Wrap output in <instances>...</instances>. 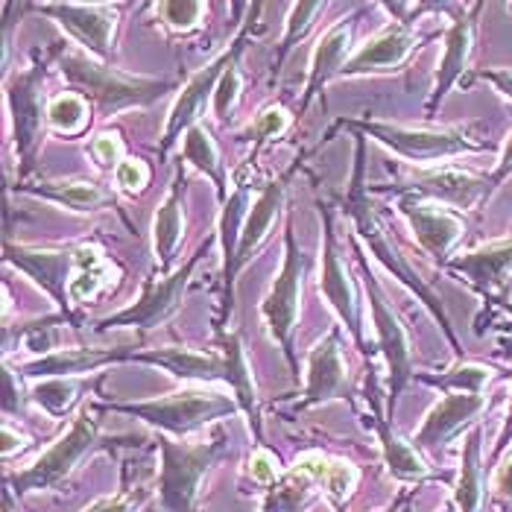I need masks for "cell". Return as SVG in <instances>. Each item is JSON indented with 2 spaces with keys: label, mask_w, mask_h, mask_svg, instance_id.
<instances>
[{
  "label": "cell",
  "mask_w": 512,
  "mask_h": 512,
  "mask_svg": "<svg viewBox=\"0 0 512 512\" xmlns=\"http://www.w3.org/2000/svg\"><path fill=\"white\" fill-rule=\"evenodd\" d=\"M59 68L62 77L71 82V88H77L79 97H85L100 118H112L126 109L153 106L167 91L176 88L173 79L132 77L106 62H97L88 53H65Z\"/></svg>",
  "instance_id": "6da1fadb"
},
{
  "label": "cell",
  "mask_w": 512,
  "mask_h": 512,
  "mask_svg": "<svg viewBox=\"0 0 512 512\" xmlns=\"http://www.w3.org/2000/svg\"><path fill=\"white\" fill-rule=\"evenodd\" d=\"M363 156H366V138L360 135V138H357V150H355V179H352V194H349V199H346V211H349V217L355 220V237L357 240H363V243L372 249V255L387 267V273H393V276L398 278L410 293H416V299H419V302H425V308H428L431 316L439 322L442 334L448 337V343H451L454 355L463 357V346H460V340H457V334H454L451 319H448V314H445L442 299L436 296L428 284H422L419 276L410 270V264L404 261V255H401L393 243H390V237L384 235V226H381L378 214H375V211H372V205L366 202V191H363Z\"/></svg>",
  "instance_id": "7a4b0ae2"
},
{
  "label": "cell",
  "mask_w": 512,
  "mask_h": 512,
  "mask_svg": "<svg viewBox=\"0 0 512 512\" xmlns=\"http://www.w3.org/2000/svg\"><path fill=\"white\" fill-rule=\"evenodd\" d=\"M100 407L132 416L173 439H185L211 422L240 413L235 395L205 390V387H188V390H179L164 398H150V401H100Z\"/></svg>",
  "instance_id": "3957f363"
},
{
  "label": "cell",
  "mask_w": 512,
  "mask_h": 512,
  "mask_svg": "<svg viewBox=\"0 0 512 512\" xmlns=\"http://www.w3.org/2000/svg\"><path fill=\"white\" fill-rule=\"evenodd\" d=\"M161 469H158V501L164 512H199V486L205 474L229 457V436L223 431L202 439L182 442L158 436Z\"/></svg>",
  "instance_id": "277c9868"
},
{
  "label": "cell",
  "mask_w": 512,
  "mask_h": 512,
  "mask_svg": "<svg viewBox=\"0 0 512 512\" xmlns=\"http://www.w3.org/2000/svg\"><path fill=\"white\" fill-rule=\"evenodd\" d=\"M337 126H346L352 132H360L363 138H372L393 150L395 156L416 164H434L454 156H469L489 150V141H480L472 135V129L463 126H448V129H416V126H398L384 120H337Z\"/></svg>",
  "instance_id": "5b68a950"
},
{
  "label": "cell",
  "mask_w": 512,
  "mask_h": 512,
  "mask_svg": "<svg viewBox=\"0 0 512 512\" xmlns=\"http://www.w3.org/2000/svg\"><path fill=\"white\" fill-rule=\"evenodd\" d=\"M97 445H100V419L85 407V410H79L71 428L59 436L44 454H39L27 469L6 474L9 492L30 495V492L59 489L77 469L79 460L88 457Z\"/></svg>",
  "instance_id": "8992f818"
},
{
  "label": "cell",
  "mask_w": 512,
  "mask_h": 512,
  "mask_svg": "<svg viewBox=\"0 0 512 512\" xmlns=\"http://www.w3.org/2000/svg\"><path fill=\"white\" fill-rule=\"evenodd\" d=\"M305 267H308V255L296 243L293 217H287V226H284V264H281V273L270 284V290H267V296L261 302V316H264V325H267L270 337L284 352L293 372L299 369L296 366V352H293V340H296V328H299V299H302Z\"/></svg>",
  "instance_id": "52a82bcc"
},
{
  "label": "cell",
  "mask_w": 512,
  "mask_h": 512,
  "mask_svg": "<svg viewBox=\"0 0 512 512\" xmlns=\"http://www.w3.org/2000/svg\"><path fill=\"white\" fill-rule=\"evenodd\" d=\"M47 74V65H30L27 71H15L6 77V106H9V123H12V144H15V161L21 182L36 170L41 135L47 106L41 103V82Z\"/></svg>",
  "instance_id": "ba28073f"
},
{
  "label": "cell",
  "mask_w": 512,
  "mask_h": 512,
  "mask_svg": "<svg viewBox=\"0 0 512 512\" xmlns=\"http://www.w3.org/2000/svg\"><path fill=\"white\" fill-rule=\"evenodd\" d=\"M246 41H249V24H243V30H240L235 36V41L229 44V50H223L214 62H208L199 74H194V77L188 79V85L179 91V97H176V103H173V109H170V115H167L158 156L167 158V153L176 147V141L185 138V135L197 126L199 118H202V112H205V103L214 100L220 79H223V74L240 59V53L246 50Z\"/></svg>",
  "instance_id": "9c48e42d"
},
{
  "label": "cell",
  "mask_w": 512,
  "mask_h": 512,
  "mask_svg": "<svg viewBox=\"0 0 512 512\" xmlns=\"http://www.w3.org/2000/svg\"><path fill=\"white\" fill-rule=\"evenodd\" d=\"M205 249H208V243L199 246L197 252L191 255V261H185L179 270H173L170 276H164L161 281H156V278H144L141 296H138L129 308H123L118 314L100 319V322H97V331L135 328V331L144 334V331H150V328H158L161 322H167L170 316L179 311L182 296H185V290H188V284H191V276H194L197 264L202 261Z\"/></svg>",
  "instance_id": "30bf717a"
},
{
  "label": "cell",
  "mask_w": 512,
  "mask_h": 512,
  "mask_svg": "<svg viewBox=\"0 0 512 512\" xmlns=\"http://www.w3.org/2000/svg\"><path fill=\"white\" fill-rule=\"evenodd\" d=\"M355 252L357 261H360V270H363V287H366V296H369L372 325H375V334H378V349H381V355L387 360V375H390L387 393H390V407H395L398 395L404 393V387L416 378V372H413V349H410V340H407L404 325L398 322V316L393 314V308L387 305V296H384L381 284H378L375 276L369 273L366 255H363L357 237Z\"/></svg>",
  "instance_id": "8fae6325"
},
{
  "label": "cell",
  "mask_w": 512,
  "mask_h": 512,
  "mask_svg": "<svg viewBox=\"0 0 512 512\" xmlns=\"http://www.w3.org/2000/svg\"><path fill=\"white\" fill-rule=\"evenodd\" d=\"M3 261L21 270L33 284L50 296V302L59 308L68 325H77V316L71 311V281L77 273V252L74 249H39L27 243L3 240Z\"/></svg>",
  "instance_id": "7c38bea8"
},
{
  "label": "cell",
  "mask_w": 512,
  "mask_h": 512,
  "mask_svg": "<svg viewBox=\"0 0 512 512\" xmlns=\"http://www.w3.org/2000/svg\"><path fill=\"white\" fill-rule=\"evenodd\" d=\"M322 214V267H319V293L325 296V302L331 305V311L343 322V328L352 334L360 352H366V340H363V305L357 296L355 284L343 267L340 258V246H337V232H334V214L331 205H319Z\"/></svg>",
  "instance_id": "4fadbf2b"
},
{
  "label": "cell",
  "mask_w": 512,
  "mask_h": 512,
  "mask_svg": "<svg viewBox=\"0 0 512 512\" xmlns=\"http://www.w3.org/2000/svg\"><path fill=\"white\" fill-rule=\"evenodd\" d=\"M33 12L53 18L97 62H109L115 50L118 6L112 3H33Z\"/></svg>",
  "instance_id": "5bb4252c"
},
{
  "label": "cell",
  "mask_w": 512,
  "mask_h": 512,
  "mask_svg": "<svg viewBox=\"0 0 512 512\" xmlns=\"http://www.w3.org/2000/svg\"><path fill=\"white\" fill-rule=\"evenodd\" d=\"M398 211L407 220L410 232L416 237V243L422 246V252L445 270V264L451 261L454 246L466 235V223L457 211L431 202L422 197H398Z\"/></svg>",
  "instance_id": "9a60e30c"
},
{
  "label": "cell",
  "mask_w": 512,
  "mask_h": 512,
  "mask_svg": "<svg viewBox=\"0 0 512 512\" xmlns=\"http://www.w3.org/2000/svg\"><path fill=\"white\" fill-rule=\"evenodd\" d=\"M296 167L299 164H293L290 170H284L278 179H273L270 185H264V191L258 194V199L252 202V208H249V214H246V223H243V232H240V246H237V258H235V267H232V273L223 278V319H220V331H223V325H226V316H232L235 311V281L237 273L249 264V258L255 255V249L264 243V237L270 232V226L276 223L278 211H281V205H284V194H287V182H290V176L296 173Z\"/></svg>",
  "instance_id": "2e32d148"
},
{
  "label": "cell",
  "mask_w": 512,
  "mask_h": 512,
  "mask_svg": "<svg viewBox=\"0 0 512 512\" xmlns=\"http://www.w3.org/2000/svg\"><path fill=\"white\" fill-rule=\"evenodd\" d=\"M489 398L472 393H448L439 398L434 407L428 410L422 428L413 434V448L419 454H439L445 451L463 431H472L480 425V416L486 413Z\"/></svg>",
  "instance_id": "e0dca14e"
},
{
  "label": "cell",
  "mask_w": 512,
  "mask_h": 512,
  "mask_svg": "<svg viewBox=\"0 0 512 512\" xmlns=\"http://www.w3.org/2000/svg\"><path fill=\"white\" fill-rule=\"evenodd\" d=\"M398 197L410 194V197L431 199L439 205H451V208H460V211H472L477 205H483L486 199L492 197V185H489V176H477L469 170H460V167H439V170H425L419 173L413 182L393 188Z\"/></svg>",
  "instance_id": "ac0fdd59"
},
{
  "label": "cell",
  "mask_w": 512,
  "mask_h": 512,
  "mask_svg": "<svg viewBox=\"0 0 512 512\" xmlns=\"http://www.w3.org/2000/svg\"><path fill=\"white\" fill-rule=\"evenodd\" d=\"M480 12H483V3L457 6V15H454V21L448 24L445 36H442V59L436 65L434 91H431V100H428V115H436V109L442 106L448 91L469 71Z\"/></svg>",
  "instance_id": "d6986e66"
},
{
  "label": "cell",
  "mask_w": 512,
  "mask_h": 512,
  "mask_svg": "<svg viewBox=\"0 0 512 512\" xmlns=\"http://www.w3.org/2000/svg\"><path fill=\"white\" fill-rule=\"evenodd\" d=\"M126 363H147L167 369L173 378L188 381V384H229L232 378V363L229 355L217 346V352H197L185 346H164V349H126Z\"/></svg>",
  "instance_id": "ffe728a7"
},
{
  "label": "cell",
  "mask_w": 512,
  "mask_h": 512,
  "mask_svg": "<svg viewBox=\"0 0 512 512\" xmlns=\"http://www.w3.org/2000/svg\"><path fill=\"white\" fill-rule=\"evenodd\" d=\"M445 270L463 278L472 290L486 296L489 302L501 299L512 276V235L474 246L463 255H454L445 264Z\"/></svg>",
  "instance_id": "44dd1931"
},
{
  "label": "cell",
  "mask_w": 512,
  "mask_h": 512,
  "mask_svg": "<svg viewBox=\"0 0 512 512\" xmlns=\"http://www.w3.org/2000/svg\"><path fill=\"white\" fill-rule=\"evenodd\" d=\"M346 395H349V375H346V360L340 349V328H331L308 355L305 393L293 407L308 410V407H319Z\"/></svg>",
  "instance_id": "7402d4cb"
},
{
  "label": "cell",
  "mask_w": 512,
  "mask_h": 512,
  "mask_svg": "<svg viewBox=\"0 0 512 512\" xmlns=\"http://www.w3.org/2000/svg\"><path fill=\"white\" fill-rule=\"evenodd\" d=\"M416 44H419V39L407 21L390 24L352 53V59L346 62L340 77H366V74L395 71L398 65H404V59L413 53Z\"/></svg>",
  "instance_id": "603a6c76"
},
{
  "label": "cell",
  "mask_w": 512,
  "mask_h": 512,
  "mask_svg": "<svg viewBox=\"0 0 512 512\" xmlns=\"http://www.w3.org/2000/svg\"><path fill=\"white\" fill-rule=\"evenodd\" d=\"M352 36H355V15L340 18L322 39L316 41L314 53H311V68H308V82H305V97H302L299 112H305L311 106V100L331 79H337L343 74L346 62L352 59L349 56Z\"/></svg>",
  "instance_id": "cb8c5ba5"
},
{
  "label": "cell",
  "mask_w": 512,
  "mask_h": 512,
  "mask_svg": "<svg viewBox=\"0 0 512 512\" xmlns=\"http://www.w3.org/2000/svg\"><path fill=\"white\" fill-rule=\"evenodd\" d=\"M182 194H185V173L179 167L170 182V191L164 194L156 217H153V255H156V270L161 276H170L179 261V246H182V235H185Z\"/></svg>",
  "instance_id": "d4e9b609"
},
{
  "label": "cell",
  "mask_w": 512,
  "mask_h": 512,
  "mask_svg": "<svg viewBox=\"0 0 512 512\" xmlns=\"http://www.w3.org/2000/svg\"><path fill=\"white\" fill-rule=\"evenodd\" d=\"M126 363V349H56L24 363L18 372L27 378H82L88 372H100L103 366Z\"/></svg>",
  "instance_id": "484cf974"
},
{
  "label": "cell",
  "mask_w": 512,
  "mask_h": 512,
  "mask_svg": "<svg viewBox=\"0 0 512 512\" xmlns=\"http://www.w3.org/2000/svg\"><path fill=\"white\" fill-rule=\"evenodd\" d=\"M369 401H372V422H375V434H378V442H381V457H384L387 472L393 474L395 480H401V483H422V480H428L431 469L425 466V460L419 457L413 442L401 439L393 431V425L381 416L375 390L369 393Z\"/></svg>",
  "instance_id": "4316f807"
},
{
  "label": "cell",
  "mask_w": 512,
  "mask_h": 512,
  "mask_svg": "<svg viewBox=\"0 0 512 512\" xmlns=\"http://www.w3.org/2000/svg\"><path fill=\"white\" fill-rule=\"evenodd\" d=\"M486 489V466H483V425H474L463 439V457H460V474L454 483V507L460 512L483 510V492Z\"/></svg>",
  "instance_id": "83f0119b"
},
{
  "label": "cell",
  "mask_w": 512,
  "mask_h": 512,
  "mask_svg": "<svg viewBox=\"0 0 512 512\" xmlns=\"http://www.w3.org/2000/svg\"><path fill=\"white\" fill-rule=\"evenodd\" d=\"M220 349L229 355L232 363V378H229V390L235 395V401L240 404V413L249 422V431L255 436V442L261 445L264 431H261V407H258V390H255V378H252V366L246 360L243 343L237 334H226L220 331Z\"/></svg>",
  "instance_id": "f1b7e54d"
},
{
  "label": "cell",
  "mask_w": 512,
  "mask_h": 512,
  "mask_svg": "<svg viewBox=\"0 0 512 512\" xmlns=\"http://www.w3.org/2000/svg\"><path fill=\"white\" fill-rule=\"evenodd\" d=\"M18 191L30 194V197H41L47 202H56L68 211L77 214H91L100 208L115 205V197L109 188L88 182V179H71V182H39V185H18Z\"/></svg>",
  "instance_id": "f546056e"
},
{
  "label": "cell",
  "mask_w": 512,
  "mask_h": 512,
  "mask_svg": "<svg viewBox=\"0 0 512 512\" xmlns=\"http://www.w3.org/2000/svg\"><path fill=\"white\" fill-rule=\"evenodd\" d=\"M290 472L302 474V477H308L314 486H319L334 504H343L352 492H355L357 480H360V474L352 463H346V460H334V457H325V454H305V457H299L296 460V466L290 469Z\"/></svg>",
  "instance_id": "4dcf8cb0"
},
{
  "label": "cell",
  "mask_w": 512,
  "mask_h": 512,
  "mask_svg": "<svg viewBox=\"0 0 512 512\" xmlns=\"http://www.w3.org/2000/svg\"><path fill=\"white\" fill-rule=\"evenodd\" d=\"M179 161H185V164H191V167H197L202 176H208L211 179V185L217 188V197L229 199V191H226V167H223V158H220V150H217V144L211 141V132L197 123L188 135H185V144H182V156Z\"/></svg>",
  "instance_id": "1f68e13d"
},
{
  "label": "cell",
  "mask_w": 512,
  "mask_h": 512,
  "mask_svg": "<svg viewBox=\"0 0 512 512\" xmlns=\"http://www.w3.org/2000/svg\"><path fill=\"white\" fill-rule=\"evenodd\" d=\"M249 191L246 185L240 182L235 185V191L229 194V199L223 202V214H220V232H217V240H220V249H223V278L232 273L237 258V246H240V232H243V223H246V214H249Z\"/></svg>",
  "instance_id": "d6a6232c"
},
{
  "label": "cell",
  "mask_w": 512,
  "mask_h": 512,
  "mask_svg": "<svg viewBox=\"0 0 512 512\" xmlns=\"http://www.w3.org/2000/svg\"><path fill=\"white\" fill-rule=\"evenodd\" d=\"M495 378V369L486 366V363H469V360H460L454 363L451 369L439 372V375H416V381L436 387V390H445V393H472L483 395L489 381Z\"/></svg>",
  "instance_id": "836d02e7"
},
{
  "label": "cell",
  "mask_w": 512,
  "mask_h": 512,
  "mask_svg": "<svg viewBox=\"0 0 512 512\" xmlns=\"http://www.w3.org/2000/svg\"><path fill=\"white\" fill-rule=\"evenodd\" d=\"M77 273L71 281V302H91L112 276V264L94 249V246H77Z\"/></svg>",
  "instance_id": "e575fe53"
},
{
  "label": "cell",
  "mask_w": 512,
  "mask_h": 512,
  "mask_svg": "<svg viewBox=\"0 0 512 512\" xmlns=\"http://www.w3.org/2000/svg\"><path fill=\"white\" fill-rule=\"evenodd\" d=\"M82 387V378H44L30 390V398L50 419H62L77 404Z\"/></svg>",
  "instance_id": "d590c367"
},
{
  "label": "cell",
  "mask_w": 512,
  "mask_h": 512,
  "mask_svg": "<svg viewBox=\"0 0 512 512\" xmlns=\"http://www.w3.org/2000/svg\"><path fill=\"white\" fill-rule=\"evenodd\" d=\"M325 12V3H293L290 6V15H287V27H284V36H281V44H278V56L276 62H273V71H281V65H284V59L293 53V47L299 44V41L305 39L308 33H311V27L316 24V18Z\"/></svg>",
  "instance_id": "8d00e7d4"
},
{
  "label": "cell",
  "mask_w": 512,
  "mask_h": 512,
  "mask_svg": "<svg viewBox=\"0 0 512 512\" xmlns=\"http://www.w3.org/2000/svg\"><path fill=\"white\" fill-rule=\"evenodd\" d=\"M47 123L65 135H77L88 123V100L79 97L77 91L59 94L47 103Z\"/></svg>",
  "instance_id": "74e56055"
},
{
  "label": "cell",
  "mask_w": 512,
  "mask_h": 512,
  "mask_svg": "<svg viewBox=\"0 0 512 512\" xmlns=\"http://www.w3.org/2000/svg\"><path fill=\"white\" fill-rule=\"evenodd\" d=\"M156 15L164 27H170L176 33H188L202 21L205 3H199V0H164V3H156Z\"/></svg>",
  "instance_id": "f35d334b"
},
{
  "label": "cell",
  "mask_w": 512,
  "mask_h": 512,
  "mask_svg": "<svg viewBox=\"0 0 512 512\" xmlns=\"http://www.w3.org/2000/svg\"><path fill=\"white\" fill-rule=\"evenodd\" d=\"M240 88H243V82H240V71H237V62H235V65L223 74L220 85H217V94H214V100H211V106H214V118L220 120V123H226V120L232 118L237 100H240Z\"/></svg>",
  "instance_id": "ab89813d"
},
{
  "label": "cell",
  "mask_w": 512,
  "mask_h": 512,
  "mask_svg": "<svg viewBox=\"0 0 512 512\" xmlns=\"http://www.w3.org/2000/svg\"><path fill=\"white\" fill-rule=\"evenodd\" d=\"M287 123H290L287 112L270 106V109H264V112L255 118V123L246 129V138H252L255 144H264V141H270V138H278V135L287 129Z\"/></svg>",
  "instance_id": "60d3db41"
},
{
  "label": "cell",
  "mask_w": 512,
  "mask_h": 512,
  "mask_svg": "<svg viewBox=\"0 0 512 512\" xmlns=\"http://www.w3.org/2000/svg\"><path fill=\"white\" fill-rule=\"evenodd\" d=\"M115 182H118L123 191L138 194L150 182V167L141 158H123L118 164V170H115Z\"/></svg>",
  "instance_id": "b9f144b4"
},
{
  "label": "cell",
  "mask_w": 512,
  "mask_h": 512,
  "mask_svg": "<svg viewBox=\"0 0 512 512\" xmlns=\"http://www.w3.org/2000/svg\"><path fill=\"white\" fill-rule=\"evenodd\" d=\"M88 153L91 158L100 164V167H115L118 170V164L123 161V144H120V135L118 132H103V135H97L91 144H88Z\"/></svg>",
  "instance_id": "7bdbcfd3"
},
{
  "label": "cell",
  "mask_w": 512,
  "mask_h": 512,
  "mask_svg": "<svg viewBox=\"0 0 512 512\" xmlns=\"http://www.w3.org/2000/svg\"><path fill=\"white\" fill-rule=\"evenodd\" d=\"M278 460L267 451V448H258L252 457H249V477L255 480V483H261V486H273L278 480Z\"/></svg>",
  "instance_id": "ee69618b"
},
{
  "label": "cell",
  "mask_w": 512,
  "mask_h": 512,
  "mask_svg": "<svg viewBox=\"0 0 512 512\" xmlns=\"http://www.w3.org/2000/svg\"><path fill=\"white\" fill-rule=\"evenodd\" d=\"M492 492L501 504H510L512 507V454L504 457L498 466H495V474H492Z\"/></svg>",
  "instance_id": "f6af8a7d"
},
{
  "label": "cell",
  "mask_w": 512,
  "mask_h": 512,
  "mask_svg": "<svg viewBox=\"0 0 512 512\" xmlns=\"http://www.w3.org/2000/svg\"><path fill=\"white\" fill-rule=\"evenodd\" d=\"M474 79L489 82L504 100L512 103V68H483V71H474Z\"/></svg>",
  "instance_id": "bcb514c9"
},
{
  "label": "cell",
  "mask_w": 512,
  "mask_h": 512,
  "mask_svg": "<svg viewBox=\"0 0 512 512\" xmlns=\"http://www.w3.org/2000/svg\"><path fill=\"white\" fill-rule=\"evenodd\" d=\"M510 176H512V132L507 135V141H504V147H501V153H498L495 170L489 173V185H492V191H498Z\"/></svg>",
  "instance_id": "7dc6e473"
},
{
  "label": "cell",
  "mask_w": 512,
  "mask_h": 512,
  "mask_svg": "<svg viewBox=\"0 0 512 512\" xmlns=\"http://www.w3.org/2000/svg\"><path fill=\"white\" fill-rule=\"evenodd\" d=\"M510 363H512V352H510ZM512 445V393H510V407H507V416H504V425H501V434L495 439L492 445V454H489V463L498 466L504 460V454L510 451Z\"/></svg>",
  "instance_id": "c3c4849f"
},
{
  "label": "cell",
  "mask_w": 512,
  "mask_h": 512,
  "mask_svg": "<svg viewBox=\"0 0 512 512\" xmlns=\"http://www.w3.org/2000/svg\"><path fill=\"white\" fill-rule=\"evenodd\" d=\"M3 390H6V395H3V413H6V416H12V413H21L24 401H21L18 390H15V372H12L9 366L3 369Z\"/></svg>",
  "instance_id": "681fc988"
},
{
  "label": "cell",
  "mask_w": 512,
  "mask_h": 512,
  "mask_svg": "<svg viewBox=\"0 0 512 512\" xmlns=\"http://www.w3.org/2000/svg\"><path fill=\"white\" fill-rule=\"evenodd\" d=\"M82 512H132V504L126 495H106V498H97L94 504H88Z\"/></svg>",
  "instance_id": "f907efd6"
},
{
  "label": "cell",
  "mask_w": 512,
  "mask_h": 512,
  "mask_svg": "<svg viewBox=\"0 0 512 512\" xmlns=\"http://www.w3.org/2000/svg\"><path fill=\"white\" fill-rule=\"evenodd\" d=\"M15 448H18V451L24 448V436H15L9 425H3V460H9Z\"/></svg>",
  "instance_id": "816d5d0a"
},
{
  "label": "cell",
  "mask_w": 512,
  "mask_h": 512,
  "mask_svg": "<svg viewBox=\"0 0 512 512\" xmlns=\"http://www.w3.org/2000/svg\"><path fill=\"white\" fill-rule=\"evenodd\" d=\"M3 512H15L12 510V492L9 489L3 492Z\"/></svg>",
  "instance_id": "f5cc1de1"
},
{
  "label": "cell",
  "mask_w": 512,
  "mask_h": 512,
  "mask_svg": "<svg viewBox=\"0 0 512 512\" xmlns=\"http://www.w3.org/2000/svg\"><path fill=\"white\" fill-rule=\"evenodd\" d=\"M495 305H498L501 311H507V316L512 319V302H507V299H495Z\"/></svg>",
  "instance_id": "db71d44e"
},
{
  "label": "cell",
  "mask_w": 512,
  "mask_h": 512,
  "mask_svg": "<svg viewBox=\"0 0 512 512\" xmlns=\"http://www.w3.org/2000/svg\"><path fill=\"white\" fill-rule=\"evenodd\" d=\"M439 512H460V510L454 507V501H448V504H442V510Z\"/></svg>",
  "instance_id": "11a10c76"
},
{
  "label": "cell",
  "mask_w": 512,
  "mask_h": 512,
  "mask_svg": "<svg viewBox=\"0 0 512 512\" xmlns=\"http://www.w3.org/2000/svg\"><path fill=\"white\" fill-rule=\"evenodd\" d=\"M381 512H393V510H381Z\"/></svg>",
  "instance_id": "9f6ffc18"
}]
</instances>
